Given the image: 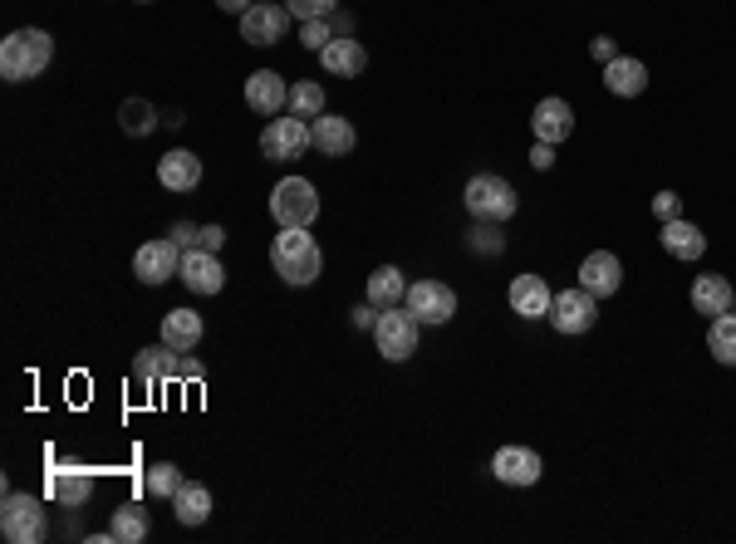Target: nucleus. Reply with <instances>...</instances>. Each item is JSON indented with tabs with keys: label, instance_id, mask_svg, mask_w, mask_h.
Returning <instances> with one entry per match:
<instances>
[{
	"label": "nucleus",
	"instance_id": "nucleus-1",
	"mask_svg": "<svg viewBox=\"0 0 736 544\" xmlns=\"http://www.w3.org/2000/svg\"><path fill=\"white\" fill-rule=\"evenodd\" d=\"M270 265H276V275L294 290L314 285L324 270V256H320V246H314L310 226H280V236L270 240Z\"/></svg>",
	"mask_w": 736,
	"mask_h": 544
},
{
	"label": "nucleus",
	"instance_id": "nucleus-2",
	"mask_svg": "<svg viewBox=\"0 0 736 544\" xmlns=\"http://www.w3.org/2000/svg\"><path fill=\"white\" fill-rule=\"evenodd\" d=\"M55 59V39L45 30H15V35L0 39V75L10 83H25V79H40Z\"/></svg>",
	"mask_w": 736,
	"mask_h": 544
},
{
	"label": "nucleus",
	"instance_id": "nucleus-3",
	"mask_svg": "<svg viewBox=\"0 0 736 544\" xmlns=\"http://www.w3.org/2000/svg\"><path fill=\"white\" fill-rule=\"evenodd\" d=\"M461 202H467V212L477 216V222H511L515 206H521V196H515V186L506 182V177L497 172H481L467 182V192H461Z\"/></svg>",
	"mask_w": 736,
	"mask_h": 544
},
{
	"label": "nucleus",
	"instance_id": "nucleus-4",
	"mask_svg": "<svg viewBox=\"0 0 736 544\" xmlns=\"http://www.w3.org/2000/svg\"><path fill=\"white\" fill-rule=\"evenodd\" d=\"M270 216H276V226H314V216H320V192H314V182L286 177V182L270 192Z\"/></svg>",
	"mask_w": 736,
	"mask_h": 544
},
{
	"label": "nucleus",
	"instance_id": "nucleus-5",
	"mask_svg": "<svg viewBox=\"0 0 736 544\" xmlns=\"http://www.w3.org/2000/svg\"><path fill=\"white\" fill-rule=\"evenodd\" d=\"M373 343L388 363H403L417 353V319L413 309H378V324H373Z\"/></svg>",
	"mask_w": 736,
	"mask_h": 544
},
{
	"label": "nucleus",
	"instance_id": "nucleus-6",
	"mask_svg": "<svg viewBox=\"0 0 736 544\" xmlns=\"http://www.w3.org/2000/svg\"><path fill=\"white\" fill-rule=\"evenodd\" d=\"M0 535L10 544L45 540V506H40L35 496H15V490H10L5 506H0Z\"/></svg>",
	"mask_w": 736,
	"mask_h": 544
},
{
	"label": "nucleus",
	"instance_id": "nucleus-7",
	"mask_svg": "<svg viewBox=\"0 0 736 544\" xmlns=\"http://www.w3.org/2000/svg\"><path fill=\"white\" fill-rule=\"evenodd\" d=\"M290 20L294 15L286 10V0H256V5L241 15V39H246V45H280Z\"/></svg>",
	"mask_w": 736,
	"mask_h": 544
},
{
	"label": "nucleus",
	"instance_id": "nucleus-8",
	"mask_svg": "<svg viewBox=\"0 0 736 544\" xmlns=\"http://www.w3.org/2000/svg\"><path fill=\"white\" fill-rule=\"evenodd\" d=\"M133 378H138L147 393H157L163 383H187V359L177 349H167V343H157V349H143L138 359H133Z\"/></svg>",
	"mask_w": 736,
	"mask_h": 544
},
{
	"label": "nucleus",
	"instance_id": "nucleus-9",
	"mask_svg": "<svg viewBox=\"0 0 736 544\" xmlns=\"http://www.w3.org/2000/svg\"><path fill=\"white\" fill-rule=\"evenodd\" d=\"M545 319H550L560 333H589V329H594V319H599V299L589 295L584 285H575V290H560V295H555V305H550V314H545Z\"/></svg>",
	"mask_w": 736,
	"mask_h": 544
},
{
	"label": "nucleus",
	"instance_id": "nucleus-10",
	"mask_svg": "<svg viewBox=\"0 0 736 544\" xmlns=\"http://www.w3.org/2000/svg\"><path fill=\"white\" fill-rule=\"evenodd\" d=\"M403 305L413 309L417 324H447L457 314V290L442 285V280H417V285H408Z\"/></svg>",
	"mask_w": 736,
	"mask_h": 544
},
{
	"label": "nucleus",
	"instance_id": "nucleus-11",
	"mask_svg": "<svg viewBox=\"0 0 736 544\" xmlns=\"http://www.w3.org/2000/svg\"><path fill=\"white\" fill-rule=\"evenodd\" d=\"M177 270H182V246H177L172 236L147 240L138 256H133V275H138L143 285H167V280H177Z\"/></svg>",
	"mask_w": 736,
	"mask_h": 544
},
{
	"label": "nucleus",
	"instance_id": "nucleus-12",
	"mask_svg": "<svg viewBox=\"0 0 736 544\" xmlns=\"http://www.w3.org/2000/svg\"><path fill=\"white\" fill-rule=\"evenodd\" d=\"M177 280H182L192 295H221V290H226V265H221V256H212V250L192 246V250H182Z\"/></svg>",
	"mask_w": 736,
	"mask_h": 544
},
{
	"label": "nucleus",
	"instance_id": "nucleus-13",
	"mask_svg": "<svg viewBox=\"0 0 736 544\" xmlns=\"http://www.w3.org/2000/svg\"><path fill=\"white\" fill-rule=\"evenodd\" d=\"M491 476H497L501 486L525 490L545 476V462H540V452H531V446H501V452L491 456Z\"/></svg>",
	"mask_w": 736,
	"mask_h": 544
},
{
	"label": "nucleus",
	"instance_id": "nucleus-14",
	"mask_svg": "<svg viewBox=\"0 0 736 544\" xmlns=\"http://www.w3.org/2000/svg\"><path fill=\"white\" fill-rule=\"evenodd\" d=\"M310 148V128H304V118H270L266 133H260V152L270 157V162H290V157H300Z\"/></svg>",
	"mask_w": 736,
	"mask_h": 544
},
{
	"label": "nucleus",
	"instance_id": "nucleus-15",
	"mask_svg": "<svg viewBox=\"0 0 736 544\" xmlns=\"http://www.w3.org/2000/svg\"><path fill=\"white\" fill-rule=\"evenodd\" d=\"M246 103L260 118H280V113L290 109V83L280 75H270V69H256V75L246 79Z\"/></svg>",
	"mask_w": 736,
	"mask_h": 544
},
{
	"label": "nucleus",
	"instance_id": "nucleus-16",
	"mask_svg": "<svg viewBox=\"0 0 736 544\" xmlns=\"http://www.w3.org/2000/svg\"><path fill=\"white\" fill-rule=\"evenodd\" d=\"M580 285H584L594 299L618 295V285H624V265H618L614 250H589L584 265H580Z\"/></svg>",
	"mask_w": 736,
	"mask_h": 544
},
{
	"label": "nucleus",
	"instance_id": "nucleus-17",
	"mask_svg": "<svg viewBox=\"0 0 736 544\" xmlns=\"http://www.w3.org/2000/svg\"><path fill=\"white\" fill-rule=\"evenodd\" d=\"M354 143H359V133H354V123L339 118V113H320V118L310 123V148H320L324 157H349Z\"/></svg>",
	"mask_w": 736,
	"mask_h": 544
},
{
	"label": "nucleus",
	"instance_id": "nucleus-18",
	"mask_svg": "<svg viewBox=\"0 0 736 544\" xmlns=\"http://www.w3.org/2000/svg\"><path fill=\"white\" fill-rule=\"evenodd\" d=\"M320 65H324V75H334V79H359L368 69V49L349 35H334L330 45L320 49Z\"/></svg>",
	"mask_w": 736,
	"mask_h": 544
},
{
	"label": "nucleus",
	"instance_id": "nucleus-19",
	"mask_svg": "<svg viewBox=\"0 0 736 544\" xmlns=\"http://www.w3.org/2000/svg\"><path fill=\"white\" fill-rule=\"evenodd\" d=\"M531 128L540 143H565L575 138V109L565 99H540L531 113Z\"/></svg>",
	"mask_w": 736,
	"mask_h": 544
},
{
	"label": "nucleus",
	"instance_id": "nucleus-20",
	"mask_svg": "<svg viewBox=\"0 0 736 544\" xmlns=\"http://www.w3.org/2000/svg\"><path fill=\"white\" fill-rule=\"evenodd\" d=\"M604 89L614 93V99H638V93L648 89V65L634 55H614L604 65Z\"/></svg>",
	"mask_w": 736,
	"mask_h": 544
},
{
	"label": "nucleus",
	"instance_id": "nucleus-21",
	"mask_svg": "<svg viewBox=\"0 0 736 544\" xmlns=\"http://www.w3.org/2000/svg\"><path fill=\"white\" fill-rule=\"evenodd\" d=\"M157 182H163L167 192H192V186L202 182V157L187 152V148H172L167 157H157Z\"/></svg>",
	"mask_w": 736,
	"mask_h": 544
},
{
	"label": "nucleus",
	"instance_id": "nucleus-22",
	"mask_svg": "<svg viewBox=\"0 0 736 544\" xmlns=\"http://www.w3.org/2000/svg\"><path fill=\"white\" fill-rule=\"evenodd\" d=\"M506 299H511V309L521 314V319H540V314H550V305H555V295H550V285H545V275H515Z\"/></svg>",
	"mask_w": 736,
	"mask_h": 544
},
{
	"label": "nucleus",
	"instance_id": "nucleus-23",
	"mask_svg": "<svg viewBox=\"0 0 736 544\" xmlns=\"http://www.w3.org/2000/svg\"><path fill=\"white\" fill-rule=\"evenodd\" d=\"M736 305V290L727 275H698L692 280V309L707 314V319H717V314H727Z\"/></svg>",
	"mask_w": 736,
	"mask_h": 544
},
{
	"label": "nucleus",
	"instance_id": "nucleus-24",
	"mask_svg": "<svg viewBox=\"0 0 736 544\" xmlns=\"http://www.w3.org/2000/svg\"><path fill=\"white\" fill-rule=\"evenodd\" d=\"M163 343L177 353H192L197 343H202V314L197 309H172L163 319Z\"/></svg>",
	"mask_w": 736,
	"mask_h": 544
},
{
	"label": "nucleus",
	"instance_id": "nucleus-25",
	"mask_svg": "<svg viewBox=\"0 0 736 544\" xmlns=\"http://www.w3.org/2000/svg\"><path fill=\"white\" fill-rule=\"evenodd\" d=\"M662 250H668L672 260H702V250H707V236L698 231L692 222H662Z\"/></svg>",
	"mask_w": 736,
	"mask_h": 544
},
{
	"label": "nucleus",
	"instance_id": "nucleus-26",
	"mask_svg": "<svg viewBox=\"0 0 736 544\" xmlns=\"http://www.w3.org/2000/svg\"><path fill=\"white\" fill-rule=\"evenodd\" d=\"M49 496L59 500V506L79 510L93 500V476L89 471H49Z\"/></svg>",
	"mask_w": 736,
	"mask_h": 544
},
{
	"label": "nucleus",
	"instance_id": "nucleus-27",
	"mask_svg": "<svg viewBox=\"0 0 736 544\" xmlns=\"http://www.w3.org/2000/svg\"><path fill=\"white\" fill-rule=\"evenodd\" d=\"M403 299H408V280L398 265H378L373 275H368V305L393 309V305H403Z\"/></svg>",
	"mask_w": 736,
	"mask_h": 544
},
{
	"label": "nucleus",
	"instance_id": "nucleus-28",
	"mask_svg": "<svg viewBox=\"0 0 736 544\" xmlns=\"http://www.w3.org/2000/svg\"><path fill=\"white\" fill-rule=\"evenodd\" d=\"M172 510L182 525H207V520H212V490L197 486V480H182L172 496Z\"/></svg>",
	"mask_w": 736,
	"mask_h": 544
},
{
	"label": "nucleus",
	"instance_id": "nucleus-29",
	"mask_svg": "<svg viewBox=\"0 0 736 544\" xmlns=\"http://www.w3.org/2000/svg\"><path fill=\"white\" fill-rule=\"evenodd\" d=\"M109 540L113 544H143L147 540V510L143 506H119L109 520Z\"/></svg>",
	"mask_w": 736,
	"mask_h": 544
},
{
	"label": "nucleus",
	"instance_id": "nucleus-30",
	"mask_svg": "<svg viewBox=\"0 0 736 544\" xmlns=\"http://www.w3.org/2000/svg\"><path fill=\"white\" fill-rule=\"evenodd\" d=\"M707 349H712V359L722 363V369H736V314H717L712 319V329H707Z\"/></svg>",
	"mask_w": 736,
	"mask_h": 544
},
{
	"label": "nucleus",
	"instance_id": "nucleus-31",
	"mask_svg": "<svg viewBox=\"0 0 736 544\" xmlns=\"http://www.w3.org/2000/svg\"><path fill=\"white\" fill-rule=\"evenodd\" d=\"M143 486H147V496L172 500V496H177V486H182V471H177L172 462H157V466H147Z\"/></svg>",
	"mask_w": 736,
	"mask_h": 544
},
{
	"label": "nucleus",
	"instance_id": "nucleus-32",
	"mask_svg": "<svg viewBox=\"0 0 736 544\" xmlns=\"http://www.w3.org/2000/svg\"><path fill=\"white\" fill-rule=\"evenodd\" d=\"M290 113H294V118H320V113H324V89H320V83H294V89H290Z\"/></svg>",
	"mask_w": 736,
	"mask_h": 544
},
{
	"label": "nucleus",
	"instance_id": "nucleus-33",
	"mask_svg": "<svg viewBox=\"0 0 736 544\" xmlns=\"http://www.w3.org/2000/svg\"><path fill=\"white\" fill-rule=\"evenodd\" d=\"M286 10L304 25V20H330L339 10V0H286Z\"/></svg>",
	"mask_w": 736,
	"mask_h": 544
},
{
	"label": "nucleus",
	"instance_id": "nucleus-34",
	"mask_svg": "<svg viewBox=\"0 0 736 544\" xmlns=\"http://www.w3.org/2000/svg\"><path fill=\"white\" fill-rule=\"evenodd\" d=\"M300 39H304V49H314V55H320V49L334 39V25H330V20H304V25H300Z\"/></svg>",
	"mask_w": 736,
	"mask_h": 544
},
{
	"label": "nucleus",
	"instance_id": "nucleus-35",
	"mask_svg": "<svg viewBox=\"0 0 736 544\" xmlns=\"http://www.w3.org/2000/svg\"><path fill=\"white\" fill-rule=\"evenodd\" d=\"M123 128L129 133H153V109H147V103H123Z\"/></svg>",
	"mask_w": 736,
	"mask_h": 544
},
{
	"label": "nucleus",
	"instance_id": "nucleus-36",
	"mask_svg": "<svg viewBox=\"0 0 736 544\" xmlns=\"http://www.w3.org/2000/svg\"><path fill=\"white\" fill-rule=\"evenodd\" d=\"M471 246H477V250H481V256H497V250H501V246H506V240H501V236H497V222H481V226H477V231H471Z\"/></svg>",
	"mask_w": 736,
	"mask_h": 544
},
{
	"label": "nucleus",
	"instance_id": "nucleus-37",
	"mask_svg": "<svg viewBox=\"0 0 736 544\" xmlns=\"http://www.w3.org/2000/svg\"><path fill=\"white\" fill-rule=\"evenodd\" d=\"M654 216H658V222H678V216H682V196L678 192H658L654 196Z\"/></svg>",
	"mask_w": 736,
	"mask_h": 544
},
{
	"label": "nucleus",
	"instance_id": "nucleus-38",
	"mask_svg": "<svg viewBox=\"0 0 736 544\" xmlns=\"http://www.w3.org/2000/svg\"><path fill=\"white\" fill-rule=\"evenodd\" d=\"M197 246L212 250V256H221V246H226V231H221V226H202V231H197Z\"/></svg>",
	"mask_w": 736,
	"mask_h": 544
},
{
	"label": "nucleus",
	"instance_id": "nucleus-39",
	"mask_svg": "<svg viewBox=\"0 0 736 544\" xmlns=\"http://www.w3.org/2000/svg\"><path fill=\"white\" fill-rule=\"evenodd\" d=\"M531 167H535V172L555 167V143H540V138H535V148H531Z\"/></svg>",
	"mask_w": 736,
	"mask_h": 544
},
{
	"label": "nucleus",
	"instance_id": "nucleus-40",
	"mask_svg": "<svg viewBox=\"0 0 736 544\" xmlns=\"http://www.w3.org/2000/svg\"><path fill=\"white\" fill-rule=\"evenodd\" d=\"M197 231H202V226H192V222H177V226H172V240H177V246H182V250H192V246H197Z\"/></svg>",
	"mask_w": 736,
	"mask_h": 544
},
{
	"label": "nucleus",
	"instance_id": "nucleus-41",
	"mask_svg": "<svg viewBox=\"0 0 736 544\" xmlns=\"http://www.w3.org/2000/svg\"><path fill=\"white\" fill-rule=\"evenodd\" d=\"M589 49H594V59H599V65H609V59L618 55V49H614V39H609V35H594V45H589Z\"/></svg>",
	"mask_w": 736,
	"mask_h": 544
},
{
	"label": "nucleus",
	"instance_id": "nucleus-42",
	"mask_svg": "<svg viewBox=\"0 0 736 544\" xmlns=\"http://www.w3.org/2000/svg\"><path fill=\"white\" fill-rule=\"evenodd\" d=\"M354 324H359V329H373V324H378V305H359V309H354Z\"/></svg>",
	"mask_w": 736,
	"mask_h": 544
},
{
	"label": "nucleus",
	"instance_id": "nucleus-43",
	"mask_svg": "<svg viewBox=\"0 0 736 544\" xmlns=\"http://www.w3.org/2000/svg\"><path fill=\"white\" fill-rule=\"evenodd\" d=\"M216 5H221V10H226V15H246V10H250V5H256V0H216Z\"/></svg>",
	"mask_w": 736,
	"mask_h": 544
},
{
	"label": "nucleus",
	"instance_id": "nucleus-44",
	"mask_svg": "<svg viewBox=\"0 0 736 544\" xmlns=\"http://www.w3.org/2000/svg\"><path fill=\"white\" fill-rule=\"evenodd\" d=\"M138 5H153V0H138Z\"/></svg>",
	"mask_w": 736,
	"mask_h": 544
}]
</instances>
